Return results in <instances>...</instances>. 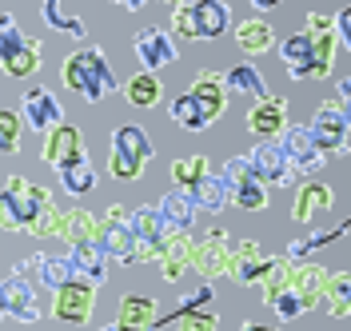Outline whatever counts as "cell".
<instances>
[{"mask_svg": "<svg viewBox=\"0 0 351 331\" xmlns=\"http://www.w3.org/2000/svg\"><path fill=\"white\" fill-rule=\"evenodd\" d=\"M271 311L280 315V323H291V319H300V315H304L307 308H304V299H300V295H295V291L287 287V291H280V295L271 299Z\"/></svg>", "mask_w": 351, "mask_h": 331, "instance_id": "47", "label": "cell"}, {"mask_svg": "<svg viewBox=\"0 0 351 331\" xmlns=\"http://www.w3.org/2000/svg\"><path fill=\"white\" fill-rule=\"evenodd\" d=\"M120 8H128V12H140V8H144V0H120Z\"/></svg>", "mask_w": 351, "mask_h": 331, "instance_id": "52", "label": "cell"}, {"mask_svg": "<svg viewBox=\"0 0 351 331\" xmlns=\"http://www.w3.org/2000/svg\"><path fill=\"white\" fill-rule=\"evenodd\" d=\"M60 223H64V208H56V199H52V204L40 208V216L28 223L24 236H60Z\"/></svg>", "mask_w": 351, "mask_h": 331, "instance_id": "46", "label": "cell"}, {"mask_svg": "<svg viewBox=\"0 0 351 331\" xmlns=\"http://www.w3.org/2000/svg\"><path fill=\"white\" fill-rule=\"evenodd\" d=\"M21 124H28L36 136H48L52 128H60V124H64V108L56 104V96H52V92L36 84V88H28L21 96Z\"/></svg>", "mask_w": 351, "mask_h": 331, "instance_id": "13", "label": "cell"}, {"mask_svg": "<svg viewBox=\"0 0 351 331\" xmlns=\"http://www.w3.org/2000/svg\"><path fill=\"white\" fill-rule=\"evenodd\" d=\"M0 311L8 315V319H16L24 328H32V323H40V295H36V284L32 280H24L16 271H8L4 280H0Z\"/></svg>", "mask_w": 351, "mask_h": 331, "instance_id": "7", "label": "cell"}, {"mask_svg": "<svg viewBox=\"0 0 351 331\" xmlns=\"http://www.w3.org/2000/svg\"><path fill=\"white\" fill-rule=\"evenodd\" d=\"M192 204H196V212H208V216H219L228 204H232V192H228V184L219 172H208V176L196 184V192H188Z\"/></svg>", "mask_w": 351, "mask_h": 331, "instance_id": "28", "label": "cell"}, {"mask_svg": "<svg viewBox=\"0 0 351 331\" xmlns=\"http://www.w3.org/2000/svg\"><path fill=\"white\" fill-rule=\"evenodd\" d=\"M240 331H280V328H267V323H256V319H247V323H240Z\"/></svg>", "mask_w": 351, "mask_h": 331, "instance_id": "51", "label": "cell"}, {"mask_svg": "<svg viewBox=\"0 0 351 331\" xmlns=\"http://www.w3.org/2000/svg\"><path fill=\"white\" fill-rule=\"evenodd\" d=\"M40 21L52 28V32H64V36H72V40H84L88 36V24L76 16V12H64L56 0H44L40 4Z\"/></svg>", "mask_w": 351, "mask_h": 331, "instance_id": "37", "label": "cell"}, {"mask_svg": "<svg viewBox=\"0 0 351 331\" xmlns=\"http://www.w3.org/2000/svg\"><path fill=\"white\" fill-rule=\"evenodd\" d=\"M212 299H216V291H212V284H199L196 291H184V295H180V304H176L172 311L156 315V328H164V323H180V319H184V315H192V311L212 308Z\"/></svg>", "mask_w": 351, "mask_h": 331, "instance_id": "36", "label": "cell"}, {"mask_svg": "<svg viewBox=\"0 0 351 331\" xmlns=\"http://www.w3.org/2000/svg\"><path fill=\"white\" fill-rule=\"evenodd\" d=\"M328 267L324 264H311V260H304V264H295V275H291V291L304 299L307 311L319 308V295H324V287H328Z\"/></svg>", "mask_w": 351, "mask_h": 331, "instance_id": "23", "label": "cell"}, {"mask_svg": "<svg viewBox=\"0 0 351 331\" xmlns=\"http://www.w3.org/2000/svg\"><path fill=\"white\" fill-rule=\"evenodd\" d=\"M232 204L243 208V212H263L267 208V188L256 176H247L240 184H232Z\"/></svg>", "mask_w": 351, "mask_h": 331, "instance_id": "42", "label": "cell"}, {"mask_svg": "<svg viewBox=\"0 0 351 331\" xmlns=\"http://www.w3.org/2000/svg\"><path fill=\"white\" fill-rule=\"evenodd\" d=\"M291 275H295V264H291V260H284V256H267V267H263V275L256 280L263 304H271L280 291H287V287H291Z\"/></svg>", "mask_w": 351, "mask_h": 331, "instance_id": "32", "label": "cell"}, {"mask_svg": "<svg viewBox=\"0 0 351 331\" xmlns=\"http://www.w3.org/2000/svg\"><path fill=\"white\" fill-rule=\"evenodd\" d=\"M21 132H24L21 112L0 108V152H8V156H16V152H21Z\"/></svg>", "mask_w": 351, "mask_h": 331, "instance_id": "44", "label": "cell"}, {"mask_svg": "<svg viewBox=\"0 0 351 331\" xmlns=\"http://www.w3.org/2000/svg\"><path fill=\"white\" fill-rule=\"evenodd\" d=\"M96 228H100V216H92L88 208H68L64 223H60V240L72 247V243H88L96 240Z\"/></svg>", "mask_w": 351, "mask_h": 331, "instance_id": "35", "label": "cell"}, {"mask_svg": "<svg viewBox=\"0 0 351 331\" xmlns=\"http://www.w3.org/2000/svg\"><path fill=\"white\" fill-rule=\"evenodd\" d=\"M156 212L164 216V223L172 232H192V223H196V204L180 188H172V192H164V196L156 199Z\"/></svg>", "mask_w": 351, "mask_h": 331, "instance_id": "25", "label": "cell"}, {"mask_svg": "<svg viewBox=\"0 0 351 331\" xmlns=\"http://www.w3.org/2000/svg\"><path fill=\"white\" fill-rule=\"evenodd\" d=\"M319 308L328 311L331 319H348L351 315V275L348 271H331L328 287L319 295Z\"/></svg>", "mask_w": 351, "mask_h": 331, "instance_id": "31", "label": "cell"}, {"mask_svg": "<svg viewBox=\"0 0 351 331\" xmlns=\"http://www.w3.org/2000/svg\"><path fill=\"white\" fill-rule=\"evenodd\" d=\"M24 45H28V36L21 32L16 16H12V12H4V16H0V68L8 64V60H12Z\"/></svg>", "mask_w": 351, "mask_h": 331, "instance_id": "43", "label": "cell"}, {"mask_svg": "<svg viewBox=\"0 0 351 331\" xmlns=\"http://www.w3.org/2000/svg\"><path fill=\"white\" fill-rule=\"evenodd\" d=\"M307 36V32H304ZM311 40V80H328L331 72H335V60H339V40H335V28L328 32H315V36H307Z\"/></svg>", "mask_w": 351, "mask_h": 331, "instance_id": "30", "label": "cell"}, {"mask_svg": "<svg viewBox=\"0 0 351 331\" xmlns=\"http://www.w3.org/2000/svg\"><path fill=\"white\" fill-rule=\"evenodd\" d=\"M160 96H164V84L152 72H132L128 84H124V100H128L132 108H156Z\"/></svg>", "mask_w": 351, "mask_h": 331, "instance_id": "34", "label": "cell"}, {"mask_svg": "<svg viewBox=\"0 0 351 331\" xmlns=\"http://www.w3.org/2000/svg\"><path fill=\"white\" fill-rule=\"evenodd\" d=\"M152 156H156L152 136L144 132L140 124H120V128L112 132V156H108V172H112V180H120V184H128V180H140Z\"/></svg>", "mask_w": 351, "mask_h": 331, "instance_id": "3", "label": "cell"}, {"mask_svg": "<svg viewBox=\"0 0 351 331\" xmlns=\"http://www.w3.org/2000/svg\"><path fill=\"white\" fill-rule=\"evenodd\" d=\"M168 36L180 40H196V24H192V0H176L168 12Z\"/></svg>", "mask_w": 351, "mask_h": 331, "instance_id": "45", "label": "cell"}, {"mask_svg": "<svg viewBox=\"0 0 351 331\" xmlns=\"http://www.w3.org/2000/svg\"><path fill=\"white\" fill-rule=\"evenodd\" d=\"M331 104H339V108L348 112V104H351V80H348V76L339 80V92H335V100H331Z\"/></svg>", "mask_w": 351, "mask_h": 331, "instance_id": "50", "label": "cell"}, {"mask_svg": "<svg viewBox=\"0 0 351 331\" xmlns=\"http://www.w3.org/2000/svg\"><path fill=\"white\" fill-rule=\"evenodd\" d=\"M76 280V271L68 264V256H40V271H36V284L48 287V291H56V287H64Z\"/></svg>", "mask_w": 351, "mask_h": 331, "instance_id": "41", "label": "cell"}, {"mask_svg": "<svg viewBox=\"0 0 351 331\" xmlns=\"http://www.w3.org/2000/svg\"><path fill=\"white\" fill-rule=\"evenodd\" d=\"M307 136H311V144L319 148V152L328 156H343L348 152V112L339 108V104H319L315 108V116L304 124Z\"/></svg>", "mask_w": 351, "mask_h": 331, "instance_id": "6", "label": "cell"}, {"mask_svg": "<svg viewBox=\"0 0 351 331\" xmlns=\"http://www.w3.org/2000/svg\"><path fill=\"white\" fill-rule=\"evenodd\" d=\"M168 116L176 120V128H184V132H204V128H212L208 120H204V112H199V104L184 92V96H176L172 104H168Z\"/></svg>", "mask_w": 351, "mask_h": 331, "instance_id": "39", "label": "cell"}, {"mask_svg": "<svg viewBox=\"0 0 351 331\" xmlns=\"http://www.w3.org/2000/svg\"><path fill=\"white\" fill-rule=\"evenodd\" d=\"M247 156V168H252V176L260 180L263 188H295L300 184V176L291 172V164L284 160V152H280V144L276 140H260Z\"/></svg>", "mask_w": 351, "mask_h": 331, "instance_id": "9", "label": "cell"}, {"mask_svg": "<svg viewBox=\"0 0 351 331\" xmlns=\"http://www.w3.org/2000/svg\"><path fill=\"white\" fill-rule=\"evenodd\" d=\"M100 331H116V323H108V328H100Z\"/></svg>", "mask_w": 351, "mask_h": 331, "instance_id": "54", "label": "cell"}, {"mask_svg": "<svg viewBox=\"0 0 351 331\" xmlns=\"http://www.w3.org/2000/svg\"><path fill=\"white\" fill-rule=\"evenodd\" d=\"M192 24H196V40H219L232 28V4H223V0H192Z\"/></svg>", "mask_w": 351, "mask_h": 331, "instance_id": "22", "label": "cell"}, {"mask_svg": "<svg viewBox=\"0 0 351 331\" xmlns=\"http://www.w3.org/2000/svg\"><path fill=\"white\" fill-rule=\"evenodd\" d=\"M348 236V220L343 223H335L331 232H307V236H300V240H291L287 243V252H284V260H291V264H304L311 252H319V247H328V243L335 240H343Z\"/></svg>", "mask_w": 351, "mask_h": 331, "instance_id": "33", "label": "cell"}, {"mask_svg": "<svg viewBox=\"0 0 351 331\" xmlns=\"http://www.w3.org/2000/svg\"><path fill=\"white\" fill-rule=\"evenodd\" d=\"M236 45H240V52L247 60H256V56L276 48V28L267 21H260V16H247V21L236 24Z\"/></svg>", "mask_w": 351, "mask_h": 331, "instance_id": "24", "label": "cell"}, {"mask_svg": "<svg viewBox=\"0 0 351 331\" xmlns=\"http://www.w3.org/2000/svg\"><path fill=\"white\" fill-rule=\"evenodd\" d=\"M132 52H136V60L144 64V72H160V68H168L180 60V48L176 40L160 28V24H148V28H140L136 36H132Z\"/></svg>", "mask_w": 351, "mask_h": 331, "instance_id": "12", "label": "cell"}, {"mask_svg": "<svg viewBox=\"0 0 351 331\" xmlns=\"http://www.w3.org/2000/svg\"><path fill=\"white\" fill-rule=\"evenodd\" d=\"M223 88L232 92V96H252V100H263V96H271L267 92V80H263V72L256 64H236L223 72Z\"/></svg>", "mask_w": 351, "mask_h": 331, "instance_id": "29", "label": "cell"}, {"mask_svg": "<svg viewBox=\"0 0 351 331\" xmlns=\"http://www.w3.org/2000/svg\"><path fill=\"white\" fill-rule=\"evenodd\" d=\"M216 328H219V315L212 308L192 311V315H184V319L176 323V331H216Z\"/></svg>", "mask_w": 351, "mask_h": 331, "instance_id": "48", "label": "cell"}, {"mask_svg": "<svg viewBox=\"0 0 351 331\" xmlns=\"http://www.w3.org/2000/svg\"><path fill=\"white\" fill-rule=\"evenodd\" d=\"M84 152V136H80V128L76 124H60V128H52V132L44 136L40 144V160L56 172L60 164H68V160H76V156Z\"/></svg>", "mask_w": 351, "mask_h": 331, "instance_id": "19", "label": "cell"}, {"mask_svg": "<svg viewBox=\"0 0 351 331\" xmlns=\"http://www.w3.org/2000/svg\"><path fill=\"white\" fill-rule=\"evenodd\" d=\"M263 267H267V256L260 252V243H256V240H232L228 275H232L236 284L252 287V284H256V280L263 275Z\"/></svg>", "mask_w": 351, "mask_h": 331, "instance_id": "21", "label": "cell"}, {"mask_svg": "<svg viewBox=\"0 0 351 331\" xmlns=\"http://www.w3.org/2000/svg\"><path fill=\"white\" fill-rule=\"evenodd\" d=\"M56 180H60V188H64L68 196H88V192L96 188V168H92L88 152H80L76 160L60 164V168H56Z\"/></svg>", "mask_w": 351, "mask_h": 331, "instance_id": "27", "label": "cell"}, {"mask_svg": "<svg viewBox=\"0 0 351 331\" xmlns=\"http://www.w3.org/2000/svg\"><path fill=\"white\" fill-rule=\"evenodd\" d=\"M252 8L256 12H267V8H276V0H252Z\"/></svg>", "mask_w": 351, "mask_h": 331, "instance_id": "53", "label": "cell"}, {"mask_svg": "<svg viewBox=\"0 0 351 331\" xmlns=\"http://www.w3.org/2000/svg\"><path fill=\"white\" fill-rule=\"evenodd\" d=\"M335 208V192H331L324 180H304L295 184V196H291V220L300 228H311L324 212Z\"/></svg>", "mask_w": 351, "mask_h": 331, "instance_id": "14", "label": "cell"}, {"mask_svg": "<svg viewBox=\"0 0 351 331\" xmlns=\"http://www.w3.org/2000/svg\"><path fill=\"white\" fill-rule=\"evenodd\" d=\"M40 60H44V45L40 40H28V45L8 60V64L0 68L4 76H12V80H24V76H36L40 72Z\"/></svg>", "mask_w": 351, "mask_h": 331, "instance_id": "40", "label": "cell"}, {"mask_svg": "<svg viewBox=\"0 0 351 331\" xmlns=\"http://www.w3.org/2000/svg\"><path fill=\"white\" fill-rule=\"evenodd\" d=\"M212 168H208V156H180L172 164V184L180 188V192H196V184L204 176H208Z\"/></svg>", "mask_w": 351, "mask_h": 331, "instance_id": "38", "label": "cell"}, {"mask_svg": "<svg viewBox=\"0 0 351 331\" xmlns=\"http://www.w3.org/2000/svg\"><path fill=\"white\" fill-rule=\"evenodd\" d=\"M188 96L199 104V112H204V120L208 124H216L219 116L228 112V88H223V72H216V68H204V72H196V80L188 84Z\"/></svg>", "mask_w": 351, "mask_h": 331, "instance_id": "15", "label": "cell"}, {"mask_svg": "<svg viewBox=\"0 0 351 331\" xmlns=\"http://www.w3.org/2000/svg\"><path fill=\"white\" fill-rule=\"evenodd\" d=\"M128 228H132V240H136V264H156L164 240L172 236V228H168L164 216L156 212V204L132 208L128 212Z\"/></svg>", "mask_w": 351, "mask_h": 331, "instance_id": "5", "label": "cell"}, {"mask_svg": "<svg viewBox=\"0 0 351 331\" xmlns=\"http://www.w3.org/2000/svg\"><path fill=\"white\" fill-rule=\"evenodd\" d=\"M0 319H4V311H0Z\"/></svg>", "mask_w": 351, "mask_h": 331, "instance_id": "55", "label": "cell"}, {"mask_svg": "<svg viewBox=\"0 0 351 331\" xmlns=\"http://www.w3.org/2000/svg\"><path fill=\"white\" fill-rule=\"evenodd\" d=\"M192 247H196V236H192V232H172V236L164 240L160 260H156L164 284H180V280H184V271L192 267Z\"/></svg>", "mask_w": 351, "mask_h": 331, "instance_id": "17", "label": "cell"}, {"mask_svg": "<svg viewBox=\"0 0 351 331\" xmlns=\"http://www.w3.org/2000/svg\"><path fill=\"white\" fill-rule=\"evenodd\" d=\"M276 144H280V152H284V160L291 164L295 176H315V172L328 168V156L311 144V136H307L304 124H287L284 132L276 136Z\"/></svg>", "mask_w": 351, "mask_h": 331, "instance_id": "8", "label": "cell"}, {"mask_svg": "<svg viewBox=\"0 0 351 331\" xmlns=\"http://www.w3.org/2000/svg\"><path fill=\"white\" fill-rule=\"evenodd\" d=\"M280 60H284V72L291 80H311V40L304 32H291L287 40H280Z\"/></svg>", "mask_w": 351, "mask_h": 331, "instance_id": "26", "label": "cell"}, {"mask_svg": "<svg viewBox=\"0 0 351 331\" xmlns=\"http://www.w3.org/2000/svg\"><path fill=\"white\" fill-rule=\"evenodd\" d=\"M96 311V287L84 284V280H72V284L56 287L52 291V319L60 323H72V328H84Z\"/></svg>", "mask_w": 351, "mask_h": 331, "instance_id": "11", "label": "cell"}, {"mask_svg": "<svg viewBox=\"0 0 351 331\" xmlns=\"http://www.w3.org/2000/svg\"><path fill=\"white\" fill-rule=\"evenodd\" d=\"M228 260H232V236L223 228L204 232L192 247V271H196L204 284H212L219 275H228Z\"/></svg>", "mask_w": 351, "mask_h": 331, "instance_id": "10", "label": "cell"}, {"mask_svg": "<svg viewBox=\"0 0 351 331\" xmlns=\"http://www.w3.org/2000/svg\"><path fill=\"white\" fill-rule=\"evenodd\" d=\"M44 204H52V192L32 184L28 176H8L0 188V228L4 232H28V223L40 216Z\"/></svg>", "mask_w": 351, "mask_h": 331, "instance_id": "2", "label": "cell"}, {"mask_svg": "<svg viewBox=\"0 0 351 331\" xmlns=\"http://www.w3.org/2000/svg\"><path fill=\"white\" fill-rule=\"evenodd\" d=\"M60 84L68 92H80L88 104H104L112 92H116V76H112V64H108V52L96 45L80 48L64 56L60 64Z\"/></svg>", "mask_w": 351, "mask_h": 331, "instance_id": "1", "label": "cell"}, {"mask_svg": "<svg viewBox=\"0 0 351 331\" xmlns=\"http://www.w3.org/2000/svg\"><path fill=\"white\" fill-rule=\"evenodd\" d=\"M331 28H335V40H339V52H351V4H343L335 16H331Z\"/></svg>", "mask_w": 351, "mask_h": 331, "instance_id": "49", "label": "cell"}, {"mask_svg": "<svg viewBox=\"0 0 351 331\" xmlns=\"http://www.w3.org/2000/svg\"><path fill=\"white\" fill-rule=\"evenodd\" d=\"M243 124H247V132L256 136V140H276L287 128V100L284 96H263V100H256L247 108V116H243Z\"/></svg>", "mask_w": 351, "mask_h": 331, "instance_id": "16", "label": "cell"}, {"mask_svg": "<svg viewBox=\"0 0 351 331\" xmlns=\"http://www.w3.org/2000/svg\"><path fill=\"white\" fill-rule=\"evenodd\" d=\"M68 264H72V271H76V280H84V284H92V287L108 284L112 260L100 252V247H96V240L72 243V247H68Z\"/></svg>", "mask_w": 351, "mask_h": 331, "instance_id": "18", "label": "cell"}, {"mask_svg": "<svg viewBox=\"0 0 351 331\" xmlns=\"http://www.w3.org/2000/svg\"><path fill=\"white\" fill-rule=\"evenodd\" d=\"M156 315H160V308L152 295L128 291V295H120V308H116V331H156Z\"/></svg>", "mask_w": 351, "mask_h": 331, "instance_id": "20", "label": "cell"}, {"mask_svg": "<svg viewBox=\"0 0 351 331\" xmlns=\"http://www.w3.org/2000/svg\"><path fill=\"white\" fill-rule=\"evenodd\" d=\"M96 247L108 256L112 264H120V267L136 264V240H132L128 208H124V204H112L108 212L100 216V228H96Z\"/></svg>", "mask_w": 351, "mask_h": 331, "instance_id": "4", "label": "cell"}]
</instances>
